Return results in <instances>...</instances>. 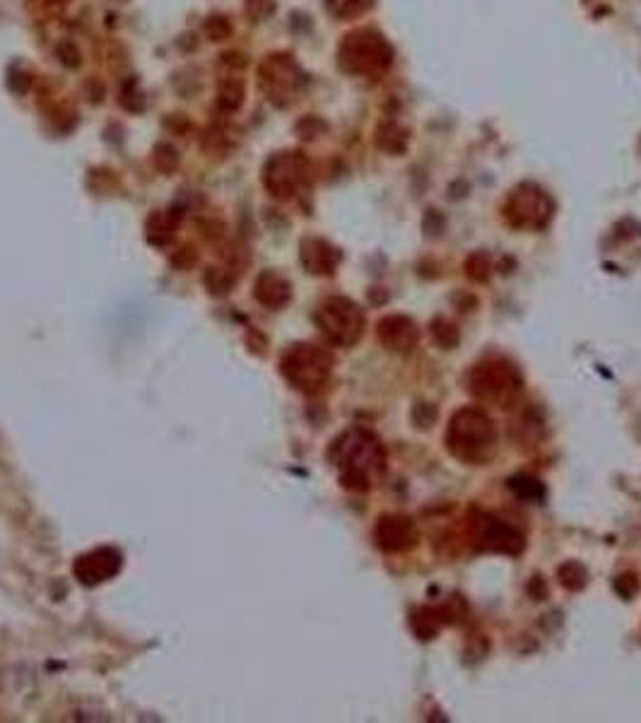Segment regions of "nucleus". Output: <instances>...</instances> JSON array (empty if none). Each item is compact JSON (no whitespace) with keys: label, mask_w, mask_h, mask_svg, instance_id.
<instances>
[{"label":"nucleus","mask_w":641,"mask_h":723,"mask_svg":"<svg viewBox=\"0 0 641 723\" xmlns=\"http://www.w3.org/2000/svg\"><path fill=\"white\" fill-rule=\"evenodd\" d=\"M328 458L338 470L343 487L350 492L372 490L386 470V446L364 427H352L335 437Z\"/></svg>","instance_id":"f257e3e1"},{"label":"nucleus","mask_w":641,"mask_h":723,"mask_svg":"<svg viewBox=\"0 0 641 723\" xmlns=\"http://www.w3.org/2000/svg\"><path fill=\"white\" fill-rule=\"evenodd\" d=\"M446 449L458 461L485 466L497 454L495 420L482 408H461L446 427Z\"/></svg>","instance_id":"f03ea898"},{"label":"nucleus","mask_w":641,"mask_h":723,"mask_svg":"<svg viewBox=\"0 0 641 723\" xmlns=\"http://www.w3.org/2000/svg\"><path fill=\"white\" fill-rule=\"evenodd\" d=\"M335 360L326 348L314 343H294L282 352L280 374L299 393L316 396L331 384Z\"/></svg>","instance_id":"7ed1b4c3"},{"label":"nucleus","mask_w":641,"mask_h":723,"mask_svg":"<svg viewBox=\"0 0 641 723\" xmlns=\"http://www.w3.org/2000/svg\"><path fill=\"white\" fill-rule=\"evenodd\" d=\"M468 389L475 401L511 408L523 393V376L514 362L504 357H487L470 369Z\"/></svg>","instance_id":"20e7f679"},{"label":"nucleus","mask_w":641,"mask_h":723,"mask_svg":"<svg viewBox=\"0 0 641 723\" xmlns=\"http://www.w3.org/2000/svg\"><path fill=\"white\" fill-rule=\"evenodd\" d=\"M314 321L319 331L326 335L328 343L338 345V348H352V345L360 343L364 326H367V316H364L362 307L348 297L326 299L316 309Z\"/></svg>","instance_id":"39448f33"},{"label":"nucleus","mask_w":641,"mask_h":723,"mask_svg":"<svg viewBox=\"0 0 641 723\" xmlns=\"http://www.w3.org/2000/svg\"><path fill=\"white\" fill-rule=\"evenodd\" d=\"M121 569L123 552L119 548H111V545H102V548L85 552V555H80L73 564L75 579H78L82 586H87V589L107 584L114 576H119Z\"/></svg>","instance_id":"423d86ee"},{"label":"nucleus","mask_w":641,"mask_h":723,"mask_svg":"<svg viewBox=\"0 0 641 723\" xmlns=\"http://www.w3.org/2000/svg\"><path fill=\"white\" fill-rule=\"evenodd\" d=\"M304 181V162L297 152L275 155L263 169V184L275 198H292Z\"/></svg>","instance_id":"0eeeda50"},{"label":"nucleus","mask_w":641,"mask_h":723,"mask_svg":"<svg viewBox=\"0 0 641 723\" xmlns=\"http://www.w3.org/2000/svg\"><path fill=\"white\" fill-rule=\"evenodd\" d=\"M374 540L384 552H405L415 548L417 540H420V533H417L413 519L401 514H391L381 516L379 523H376Z\"/></svg>","instance_id":"6e6552de"},{"label":"nucleus","mask_w":641,"mask_h":723,"mask_svg":"<svg viewBox=\"0 0 641 723\" xmlns=\"http://www.w3.org/2000/svg\"><path fill=\"white\" fill-rule=\"evenodd\" d=\"M376 333H379L381 345L398 355H410L420 343V328L410 316L403 314L384 316L376 326Z\"/></svg>","instance_id":"1a4fd4ad"},{"label":"nucleus","mask_w":641,"mask_h":723,"mask_svg":"<svg viewBox=\"0 0 641 723\" xmlns=\"http://www.w3.org/2000/svg\"><path fill=\"white\" fill-rule=\"evenodd\" d=\"M507 215L516 227H543L550 217L548 198L540 191L526 188V191L516 193V196L511 198Z\"/></svg>","instance_id":"9d476101"},{"label":"nucleus","mask_w":641,"mask_h":723,"mask_svg":"<svg viewBox=\"0 0 641 723\" xmlns=\"http://www.w3.org/2000/svg\"><path fill=\"white\" fill-rule=\"evenodd\" d=\"M294 78H297V70H294L292 61H287L285 56L268 58V61L261 66L263 92L278 104L287 102V97L292 94Z\"/></svg>","instance_id":"9b49d317"},{"label":"nucleus","mask_w":641,"mask_h":723,"mask_svg":"<svg viewBox=\"0 0 641 723\" xmlns=\"http://www.w3.org/2000/svg\"><path fill=\"white\" fill-rule=\"evenodd\" d=\"M478 540L482 550L502 552V555H519V552L526 548V538L521 536V531H516L514 526L497 519H485L478 533Z\"/></svg>","instance_id":"f8f14e48"},{"label":"nucleus","mask_w":641,"mask_h":723,"mask_svg":"<svg viewBox=\"0 0 641 723\" xmlns=\"http://www.w3.org/2000/svg\"><path fill=\"white\" fill-rule=\"evenodd\" d=\"M254 297L258 299V304H263L266 309L278 311L290 304L292 285L290 280H285L280 273H275V270H266V273L258 275L254 285Z\"/></svg>","instance_id":"ddd939ff"},{"label":"nucleus","mask_w":641,"mask_h":723,"mask_svg":"<svg viewBox=\"0 0 641 723\" xmlns=\"http://www.w3.org/2000/svg\"><path fill=\"white\" fill-rule=\"evenodd\" d=\"M302 263L309 273L331 275L340 263V251L323 239H307L302 244Z\"/></svg>","instance_id":"4468645a"},{"label":"nucleus","mask_w":641,"mask_h":723,"mask_svg":"<svg viewBox=\"0 0 641 723\" xmlns=\"http://www.w3.org/2000/svg\"><path fill=\"white\" fill-rule=\"evenodd\" d=\"M179 217L172 213H155L147 220V239L155 246H167L174 239Z\"/></svg>","instance_id":"2eb2a0df"},{"label":"nucleus","mask_w":641,"mask_h":723,"mask_svg":"<svg viewBox=\"0 0 641 723\" xmlns=\"http://www.w3.org/2000/svg\"><path fill=\"white\" fill-rule=\"evenodd\" d=\"M244 104V85L239 80H227L217 94V107L227 114H234Z\"/></svg>","instance_id":"dca6fc26"},{"label":"nucleus","mask_w":641,"mask_h":723,"mask_svg":"<svg viewBox=\"0 0 641 723\" xmlns=\"http://www.w3.org/2000/svg\"><path fill=\"white\" fill-rule=\"evenodd\" d=\"M586 569L579 562H567L560 567V581L564 589L579 591L586 586Z\"/></svg>","instance_id":"f3484780"},{"label":"nucleus","mask_w":641,"mask_h":723,"mask_svg":"<svg viewBox=\"0 0 641 723\" xmlns=\"http://www.w3.org/2000/svg\"><path fill=\"white\" fill-rule=\"evenodd\" d=\"M432 335H434V340H437V343L441 345V348H446V350H451L458 343V328L454 326V323H449L446 319L434 321Z\"/></svg>","instance_id":"a211bd4d"},{"label":"nucleus","mask_w":641,"mask_h":723,"mask_svg":"<svg viewBox=\"0 0 641 723\" xmlns=\"http://www.w3.org/2000/svg\"><path fill=\"white\" fill-rule=\"evenodd\" d=\"M152 160H155V167L162 169V172H174L176 164H179V155H176V150L172 148V145L160 143L155 148V155H152Z\"/></svg>","instance_id":"6ab92c4d"},{"label":"nucleus","mask_w":641,"mask_h":723,"mask_svg":"<svg viewBox=\"0 0 641 723\" xmlns=\"http://www.w3.org/2000/svg\"><path fill=\"white\" fill-rule=\"evenodd\" d=\"M205 34L213 41H225L229 39V34H232V25H229L227 17H210V20L205 22Z\"/></svg>","instance_id":"aec40b11"},{"label":"nucleus","mask_w":641,"mask_h":723,"mask_svg":"<svg viewBox=\"0 0 641 723\" xmlns=\"http://www.w3.org/2000/svg\"><path fill=\"white\" fill-rule=\"evenodd\" d=\"M328 5H331L335 15L350 17L362 13V10L369 5V0H328Z\"/></svg>","instance_id":"412c9836"},{"label":"nucleus","mask_w":641,"mask_h":723,"mask_svg":"<svg viewBox=\"0 0 641 723\" xmlns=\"http://www.w3.org/2000/svg\"><path fill=\"white\" fill-rule=\"evenodd\" d=\"M56 51H58V58H61V61L66 63L68 68H75L80 63L78 49H75V46L70 44V41H61V44L56 46Z\"/></svg>","instance_id":"4be33fe9"}]
</instances>
